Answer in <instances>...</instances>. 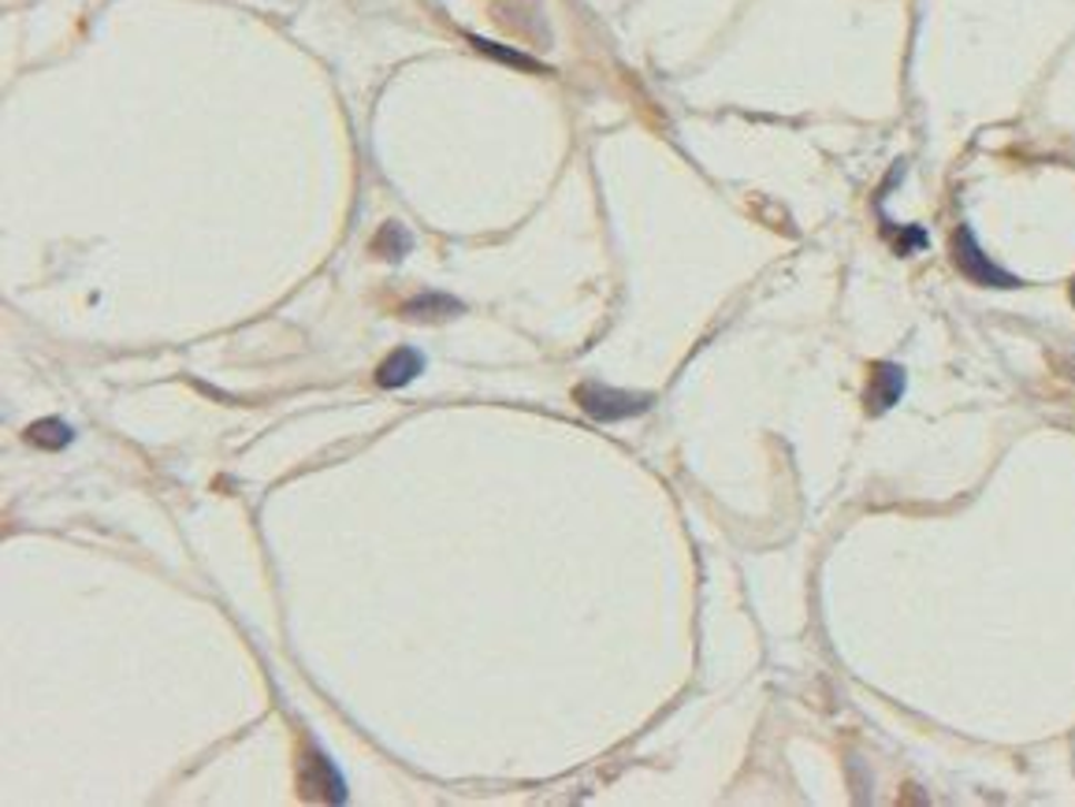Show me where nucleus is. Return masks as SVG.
<instances>
[{"instance_id": "39448f33", "label": "nucleus", "mask_w": 1075, "mask_h": 807, "mask_svg": "<svg viewBox=\"0 0 1075 807\" xmlns=\"http://www.w3.org/2000/svg\"><path fill=\"white\" fill-rule=\"evenodd\" d=\"M421 373H424V354H421V350H413V346H402L376 369V384L388 387V391H399V387L413 384Z\"/></svg>"}, {"instance_id": "0eeeda50", "label": "nucleus", "mask_w": 1075, "mask_h": 807, "mask_svg": "<svg viewBox=\"0 0 1075 807\" xmlns=\"http://www.w3.org/2000/svg\"><path fill=\"white\" fill-rule=\"evenodd\" d=\"M27 440L34 443V447H41V451H63L74 440V428L68 421H60V417H46V421L30 424Z\"/></svg>"}, {"instance_id": "f257e3e1", "label": "nucleus", "mask_w": 1075, "mask_h": 807, "mask_svg": "<svg viewBox=\"0 0 1075 807\" xmlns=\"http://www.w3.org/2000/svg\"><path fill=\"white\" fill-rule=\"evenodd\" d=\"M953 261H956V269H961L964 280L975 283V286H994V291H1016V286H1024L1019 275L1005 272L1002 264L989 261V253L978 246L975 231L967 224H961L953 231Z\"/></svg>"}, {"instance_id": "9b49d317", "label": "nucleus", "mask_w": 1075, "mask_h": 807, "mask_svg": "<svg viewBox=\"0 0 1075 807\" xmlns=\"http://www.w3.org/2000/svg\"><path fill=\"white\" fill-rule=\"evenodd\" d=\"M1072 302H1075V283H1072Z\"/></svg>"}, {"instance_id": "6e6552de", "label": "nucleus", "mask_w": 1075, "mask_h": 807, "mask_svg": "<svg viewBox=\"0 0 1075 807\" xmlns=\"http://www.w3.org/2000/svg\"><path fill=\"white\" fill-rule=\"evenodd\" d=\"M410 246H413V239L402 224H383L380 235L372 239V253H380L383 261H402L410 253Z\"/></svg>"}, {"instance_id": "7ed1b4c3", "label": "nucleus", "mask_w": 1075, "mask_h": 807, "mask_svg": "<svg viewBox=\"0 0 1075 807\" xmlns=\"http://www.w3.org/2000/svg\"><path fill=\"white\" fill-rule=\"evenodd\" d=\"M302 793L305 796H317V800H332V804H343L346 800L343 778H339V770L332 767V759L321 756V751H310V759H305Z\"/></svg>"}, {"instance_id": "f03ea898", "label": "nucleus", "mask_w": 1075, "mask_h": 807, "mask_svg": "<svg viewBox=\"0 0 1075 807\" xmlns=\"http://www.w3.org/2000/svg\"><path fill=\"white\" fill-rule=\"evenodd\" d=\"M573 399H577V406L600 424L630 421V417H641V413L652 410V395H633V391L606 387V384H595V380L592 384H581L577 391H573Z\"/></svg>"}, {"instance_id": "9d476101", "label": "nucleus", "mask_w": 1075, "mask_h": 807, "mask_svg": "<svg viewBox=\"0 0 1075 807\" xmlns=\"http://www.w3.org/2000/svg\"><path fill=\"white\" fill-rule=\"evenodd\" d=\"M923 246H927V231L923 228H901L897 235H893V250H897L901 258H912V253Z\"/></svg>"}, {"instance_id": "1a4fd4ad", "label": "nucleus", "mask_w": 1075, "mask_h": 807, "mask_svg": "<svg viewBox=\"0 0 1075 807\" xmlns=\"http://www.w3.org/2000/svg\"><path fill=\"white\" fill-rule=\"evenodd\" d=\"M473 46H476V49H481V52H488V57H495V60H503V63H510V68H525V71H544V68H540V63H536V60H532V57H525V52H518V49H503V46H495V41H481V38H473Z\"/></svg>"}, {"instance_id": "20e7f679", "label": "nucleus", "mask_w": 1075, "mask_h": 807, "mask_svg": "<svg viewBox=\"0 0 1075 807\" xmlns=\"http://www.w3.org/2000/svg\"><path fill=\"white\" fill-rule=\"evenodd\" d=\"M904 387H908V376H904L901 365H878L875 373H871V384H867V410L871 413H886L893 410L897 402L904 399Z\"/></svg>"}, {"instance_id": "423d86ee", "label": "nucleus", "mask_w": 1075, "mask_h": 807, "mask_svg": "<svg viewBox=\"0 0 1075 807\" xmlns=\"http://www.w3.org/2000/svg\"><path fill=\"white\" fill-rule=\"evenodd\" d=\"M402 313L410 321H446V316L462 313V302L451 299V294H421V299H410L402 305Z\"/></svg>"}]
</instances>
